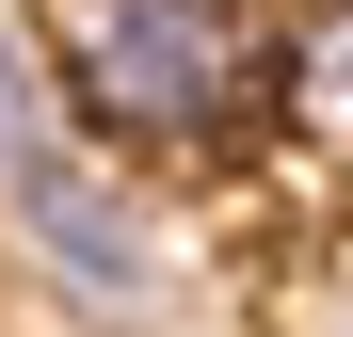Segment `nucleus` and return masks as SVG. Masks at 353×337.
<instances>
[{
  "instance_id": "1",
  "label": "nucleus",
  "mask_w": 353,
  "mask_h": 337,
  "mask_svg": "<svg viewBox=\"0 0 353 337\" xmlns=\"http://www.w3.org/2000/svg\"><path fill=\"white\" fill-rule=\"evenodd\" d=\"M32 32H48V81H65L81 145H112V161H193L273 81L241 0H48Z\"/></svg>"
},
{
  "instance_id": "2",
  "label": "nucleus",
  "mask_w": 353,
  "mask_h": 337,
  "mask_svg": "<svg viewBox=\"0 0 353 337\" xmlns=\"http://www.w3.org/2000/svg\"><path fill=\"white\" fill-rule=\"evenodd\" d=\"M0 225L32 241V273H48L81 321H145V305H161V225H145L129 177H112V145H65Z\"/></svg>"
},
{
  "instance_id": "3",
  "label": "nucleus",
  "mask_w": 353,
  "mask_h": 337,
  "mask_svg": "<svg viewBox=\"0 0 353 337\" xmlns=\"http://www.w3.org/2000/svg\"><path fill=\"white\" fill-rule=\"evenodd\" d=\"M65 145H81V129H65V81H48V32H17V17H0V209H17Z\"/></svg>"
}]
</instances>
